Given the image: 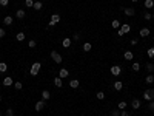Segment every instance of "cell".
Here are the masks:
<instances>
[{
  "label": "cell",
  "mask_w": 154,
  "mask_h": 116,
  "mask_svg": "<svg viewBox=\"0 0 154 116\" xmlns=\"http://www.w3.org/2000/svg\"><path fill=\"white\" fill-rule=\"evenodd\" d=\"M91 48H93V45H91V43H89V42H85L83 45H82V50H83L85 53H88V51H91Z\"/></svg>",
  "instance_id": "18"
},
{
  "label": "cell",
  "mask_w": 154,
  "mask_h": 116,
  "mask_svg": "<svg viewBox=\"0 0 154 116\" xmlns=\"http://www.w3.org/2000/svg\"><path fill=\"white\" fill-rule=\"evenodd\" d=\"M140 105H142V102H140L139 99H133V101H131V107H133L134 110H139Z\"/></svg>",
  "instance_id": "11"
},
{
  "label": "cell",
  "mask_w": 154,
  "mask_h": 116,
  "mask_svg": "<svg viewBox=\"0 0 154 116\" xmlns=\"http://www.w3.org/2000/svg\"><path fill=\"white\" fill-rule=\"evenodd\" d=\"M120 25H122V23H120L119 20H117V19H114V20L111 22V26H113L114 30H119V28H120Z\"/></svg>",
  "instance_id": "24"
},
{
  "label": "cell",
  "mask_w": 154,
  "mask_h": 116,
  "mask_svg": "<svg viewBox=\"0 0 154 116\" xmlns=\"http://www.w3.org/2000/svg\"><path fill=\"white\" fill-rule=\"evenodd\" d=\"M69 76V71L66 70V68H62L60 71H59V77L60 79H65V77H68Z\"/></svg>",
  "instance_id": "9"
},
{
  "label": "cell",
  "mask_w": 154,
  "mask_h": 116,
  "mask_svg": "<svg viewBox=\"0 0 154 116\" xmlns=\"http://www.w3.org/2000/svg\"><path fill=\"white\" fill-rule=\"evenodd\" d=\"M148 108H150L151 111H154V101H150V104H148Z\"/></svg>",
  "instance_id": "40"
},
{
  "label": "cell",
  "mask_w": 154,
  "mask_h": 116,
  "mask_svg": "<svg viewBox=\"0 0 154 116\" xmlns=\"http://www.w3.org/2000/svg\"><path fill=\"white\" fill-rule=\"evenodd\" d=\"M25 5L28 8H32L34 6V0H25Z\"/></svg>",
  "instance_id": "32"
},
{
  "label": "cell",
  "mask_w": 154,
  "mask_h": 116,
  "mask_svg": "<svg viewBox=\"0 0 154 116\" xmlns=\"http://www.w3.org/2000/svg\"><path fill=\"white\" fill-rule=\"evenodd\" d=\"M80 39V34H72V40H79Z\"/></svg>",
  "instance_id": "42"
},
{
  "label": "cell",
  "mask_w": 154,
  "mask_h": 116,
  "mask_svg": "<svg viewBox=\"0 0 154 116\" xmlns=\"http://www.w3.org/2000/svg\"><path fill=\"white\" fill-rule=\"evenodd\" d=\"M5 34H6V33H5V30H2V28H0V39H2V37H5Z\"/></svg>",
  "instance_id": "43"
},
{
  "label": "cell",
  "mask_w": 154,
  "mask_h": 116,
  "mask_svg": "<svg viewBox=\"0 0 154 116\" xmlns=\"http://www.w3.org/2000/svg\"><path fill=\"white\" fill-rule=\"evenodd\" d=\"M14 87H15V90H22L23 84H22V82H14Z\"/></svg>",
  "instance_id": "33"
},
{
  "label": "cell",
  "mask_w": 154,
  "mask_h": 116,
  "mask_svg": "<svg viewBox=\"0 0 154 116\" xmlns=\"http://www.w3.org/2000/svg\"><path fill=\"white\" fill-rule=\"evenodd\" d=\"M8 5H9V0H0V6H3V8H6Z\"/></svg>",
  "instance_id": "35"
},
{
  "label": "cell",
  "mask_w": 154,
  "mask_h": 116,
  "mask_svg": "<svg viewBox=\"0 0 154 116\" xmlns=\"http://www.w3.org/2000/svg\"><path fill=\"white\" fill-rule=\"evenodd\" d=\"M51 59L54 60V62H56V64H62V56L59 54V53L57 51H51Z\"/></svg>",
  "instance_id": "4"
},
{
  "label": "cell",
  "mask_w": 154,
  "mask_h": 116,
  "mask_svg": "<svg viewBox=\"0 0 154 116\" xmlns=\"http://www.w3.org/2000/svg\"><path fill=\"white\" fill-rule=\"evenodd\" d=\"M143 99L145 101H154V90H153V88H151V90H145L143 91Z\"/></svg>",
  "instance_id": "3"
},
{
  "label": "cell",
  "mask_w": 154,
  "mask_h": 116,
  "mask_svg": "<svg viewBox=\"0 0 154 116\" xmlns=\"http://www.w3.org/2000/svg\"><path fill=\"white\" fill-rule=\"evenodd\" d=\"M117 107H119V110H125V108H126V102H125V101H120Z\"/></svg>",
  "instance_id": "29"
},
{
  "label": "cell",
  "mask_w": 154,
  "mask_h": 116,
  "mask_svg": "<svg viewBox=\"0 0 154 116\" xmlns=\"http://www.w3.org/2000/svg\"><path fill=\"white\" fill-rule=\"evenodd\" d=\"M130 31H131V26H130L128 23H122V25H120V28L117 30V36H119V37H122L123 34H128Z\"/></svg>",
  "instance_id": "1"
},
{
  "label": "cell",
  "mask_w": 154,
  "mask_h": 116,
  "mask_svg": "<svg viewBox=\"0 0 154 116\" xmlns=\"http://www.w3.org/2000/svg\"><path fill=\"white\" fill-rule=\"evenodd\" d=\"M145 8H147V10H151V8L154 6V0H145Z\"/></svg>",
  "instance_id": "22"
},
{
  "label": "cell",
  "mask_w": 154,
  "mask_h": 116,
  "mask_svg": "<svg viewBox=\"0 0 154 116\" xmlns=\"http://www.w3.org/2000/svg\"><path fill=\"white\" fill-rule=\"evenodd\" d=\"M96 97H97L99 101H103V99H105V93H103V91H97V93H96Z\"/></svg>",
  "instance_id": "28"
},
{
  "label": "cell",
  "mask_w": 154,
  "mask_h": 116,
  "mask_svg": "<svg viewBox=\"0 0 154 116\" xmlns=\"http://www.w3.org/2000/svg\"><path fill=\"white\" fill-rule=\"evenodd\" d=\"M120 116H131V113L125 111V110H120Z\"/></svg>",
  "instance_id": "41"
},
{
  "label": "cell",
  "mask_w": 154,
  "mask_h": 116,
  "mask_svg": "<svg viewBox=\"0 0 154 116\" xmlns=\"http://www.w3.org/2000/svg\"><path fill=\"white\" fill-rule=\"evenodd\" d=\"M110 71H111V74H113V76H120V73H122V68H120L119 65H113Z\"/></svg>",
  "instance_id": "6"
},
{
  "label": "cell",
  "mask_w": 154,
  "mask_h": 116,
  "mask_svg": "<svg viewBox=\"0 0 154 116\" xmlns=\"http://www.w3.org/2000/svg\"><path fill=\"white\" fill-rule=\"evenodd\" d=\"M145 82H147V84H154V76H153V74H148L147 77H145Z\"/></svg>",
  "instance_id": "26"
},
{
  "label": "cell",
  "mask_w": 154,
  "mask_h": 116,
  "mask_svg": "<svg viewBox=\"0 0 154 116\" xmlns=\"http://www.w3.org/2000/svg\"><path fill=\"white\" fill-rule=\"evenodd\" d=\"M3 23H5L6 26H11V25H12V17H11V16H6L5 19H3Z\"/></svg>",
  "instance_id": "19"
},
{
  "label": "cell",
  "mask_w": 154,
  "mask_h": 116,
  "mask_svg": "<svg viewBox=\"0 0 154 116\" xmlns=\"http://www.w3.org/2000/svg\"><path fill=\"white\" fill-rule=\"evenodd\" d=\"M25 37H26V36H25V33H17V34H15V39H17V42H23V40H25Z\"/></svg>",
  "instance_id": "23"
},
{
  "label": "cell",
  "mask_w": 154,
  "mask_h": 116,
  "mask_svg": "<svg viewBox=\"0 0 154 116\" xmlns=\"http://www.w3.org/2000/svg\"><path fill=\"white\" fill-rule=\"evenodd\" d=\"M79 85H80V82L77 81V79H72V81H69V87H71V88H79Z\"/></svg>",
  "instance_id": "21"
},
{
  "label": "cell",
  "mask_w": 154,
  "mask_h": 116,
  "mask_svg": "<svg viewBox=\"0 0 154 116\" xmlns=\"http://www.w3.org/2000/svg\"><path fill=\"white\" fill-rule=\"evenodd\" d=\"M42 8H43L42 2H34V6H32V10H35V11H40Z\"/></svg>",
  "instance_id": "25"
},
{
  "label": "cell",
  "mask_w": 154,
  "mask_h": 116,
  "mask_svg": "<svg viewBox=\"0 0 154 116\" xmlns=\"http://www.w3.org/2000/svg\"><path fill=\"white\" fill-rule=\"evenodd\" d=\"M54 85H56L57 88H62V85H63V79H60L59 76L54 77Z\"/></svg>",
  "instance_id": "15"
},
{
  "label": "cell",
  "mask_w": 154,
  "mask_h": 116,
  "mask_svg": "<svg viewBox=\"0 0 154 116\" xmlns=\"http://www.w3.org/2000/svg\"><path fill=\"white\" fill-rule=\"evenodd\" d=\"M59 22H60V16H59V14H52V16H51V20H49V26L57 25Z\"/></svg>",
  "instance_id": "7"
},
{
  "label": "cell",
  "mask_w": 154,
  "mask_h": 116,
  "mask_svg": "<svg viewBox=\"0 0 154 116\" xmlns=\"http://www.w3.org/2000/svg\"><path fill=\"white\" fill-rule=\"evenodd\" d=\"M15 17H17V19H25V10H17L15 11Z\"/></svg>",
  "instance_id": "17"
},
{
  "label": "cell",
  "mask_w": 154,
  "mask_h": 116,
  "mask_svg": "<svg viewBox=\"0 0 154 116\" xmlns=\"http://www.w3.org/2000/svg\"><path fill=\"white\" fill-rule=\"evenodd\" d=\"M45 102H46V101H37V102H35V105H34V110L35 111H42L43 108H45V105H46V104H45Z\"/></svg>",
  "instance_id": "5"
},
{
  "label": "cell",
  "mask_w": 154,
  "mask_h": 116,
  "mask_svg": "<svg viewBox=\"0 0 154 116\" xmlns=\"http://www.w3.org/2000/svg\"><path fill=\"white\" fill-rule=\"evenodd\" d=\"M153 48H154V47H153Z\"/></svg>",
  "instance_id": "50"
},
{
  "label": "cell",
  "mask_w": 154,
  "mask_h": 116,
  "mask_svg": "<svg viewBox=\"0 0 154 116\" xmlns=\"http://www.w3.org/2000/svg\"><path fill=\"white\" fill-rule=\"evenodd\" d=\"M123 57H125V60H131L133 57H134V54H133V51H125V54H123Z\"/></svg>",
  "instance_id": "20"
},
{
  "label": "cell",
  "mask_w": 154,
  "mask_h": 116,
  "mask_svg": "<svg viewBox=\"0 0 154 116\" xmlns=\"http://www.w3.org/2000/svg\"><path fill=\"white\" fill-rule=\"evenodd\" d=\"M62 47H63V48H69V47H71V39H69V37H65V39L62 40Z\"/></svg>",
  "instance_id": "14"
},
{
  "label": "cell",
  "mask_w": 154,
  "mask_h": 116,
  "mask_svg": "<svg viewBox=\"0 0 154 116\" xmlns=\"http://www.w3.org/2000/svg\"><path fill=\"white\" fill-rule=\"evenodd\" d=\"M147 71H150V74L154 71V64H147Z\"/></svg>",
  "instance_id": "31"
},
{
  "label": "cell",
  "mask_w": 154,
  "mask_h": 116,
  "mask_svg": "<svg viewBox=\"0 0 154 116\" xmlns=\"http://www.w3.org/2000/svg\"><path fill=\"white\" fill-rule=\"evenodd\" d=\"M42 99H43V101H49V99H51V93H49L48 90H43V91H42Z\"/></svg>",
  "instance_id": "13"
},
{
  "label": "cell",
  "mask_w": 154,
  "mask_h": 116,
  "mask_svg": "<svg viewBox=\"0 0 154 116\" xmlns=\"http://www.w3.org/2000/svg\"><path fill=\"white\" fill-rule=\"evenodd\" d=\"M131 68H133V71H139V70H140V65L137 64V62H134V64H133V67H131Z\"/></svg>",
  "instance_id": "34"
},
{
  "label": "cell",
  "mask_w": 154,
  "mask_h": 116,
  "mask_svg": "<svg viewBox=\"0 0 154 116\" xmlns=\"http://www.w3.org/2000/svg\"><path fill=\"white\" fill-rule=\"evenodd\" d=\"M69 116H74V114H69Z\"/></svg>",
  "instance_id": "48"
},
{
  "label": "cell",
  "mask_w": 154,
  "mask_h": 116,
  "mask_svg": "<svg viewBox=\"0 0 154 116\" xmlns=\"http://www.w3.org/2000/svg\"><path fill=\"white\" fill-rule=\"evenodd\" d=\"M3 85H5V87H11V85H14V81H12V77L6 76V77L3 79Z\"/></svg>",
  "instance_id": "10"
},
{
  "label": "cell",
  "mask_w": 154,
  "mask_h": 116,
  "mask_svg": "<svg viewBox=\"0 0 154 116\" xmlns=\"http://www.w3.org/2000/svg\"><path fill=\"white\" fill-rule=\"evenodd\" d=\"M6 70H8V65L5 62H0V73H6Z\"/></svg>",
  "instance_id": "27"
},
{
  "label": "cell",
  "mask_w": 154,
  "mask_h": 116,
  "mask_svg": "<svg viewBox=\"0 0 154 116\" xmlns=\"http://www.w3.org/2000/svg\"><path fill=\"white\" fill-rule=\"evenodd\" d=\"M122 88H123V82H120V81H116L114 82V90L116 91H120Z\"/></svg>",
  "instance_id": "16"
},
{
  "label": "cell",
  "mask_w": 154,
  "mask_h": 116,
  "mask_svg": "<svg viewBox=\"0 0 154 116\" xmlns=\"http://www.w3.org/2000/svg\"><path fill=\"white\" fill-rule=\"evenodd\" d=\"M40 62H34L32 64V67H31V70H29V74L31 76H37L39 74V71H40Z\"/></svg>",
  "instance_id": "2"
},
{
  "label": "cell",
  "mask_w": 154,
  "mask_h": 116,
  "mask_svg": "<svg viewBox=\"0 0 154 116\" xmlns=\"http://www.w3.org/2000/svg\"><path fill=\"white\" fill-rule=\"evenodd\" d=\"M35 45H37V42H35V40H29L28 42V47L29 48H35Z\"/></svg>",
  "instance_id": "36"
},
{
  "label": "cell",
  "mask_w": 154,
  "mask_h": 116,
  "mask_svg": "<svg viewBox=\"0 0 154 116\" xmlns=\"http://www.w3.org/2000/svg\"><path fill=\"white\" fill-rule=\"evenodd\" d=\"M0 102H2V96H0Z\"/></svg>",
  "instance_id": "46"
},
{
  "label": "cell",
  "mask_w": 154,
  "mask_h": 116,
  "mask_svg": "<svg viewBox=\"0 0 154 116\" xmlns=\"http://www.w3.org/2000/svg\"><path fill=\"white\" fill-rule=\"evenodd\" d=\"M111 116H120V110H119V108L113 110V111H111Z\"/></svg>",
  "instance_id": "38"
},
{
  "label": "cell",
  "mask_w": 154,
  "mask_h": 116,
  "mask_svg": "<svg viewBox=\"0 0 154 116\" xmlns=\"http://www.w3.org/2000/svg\"><path fill=\"white\" fill-rule=\"evenodd\" d=\"M148 56H150V57H151V59H153V57H154V48H153V47H151V48H150V50H148Z\"/></svg>",
  "instance_id": "39"
},
{
  "label": "cell",
  "mask_w": 154,
  "mask_h": 116,
  "mask_svg": "<svg viewBox=\"0 0 154 116\" xmlns=\"http://www.w3.org/2000/svg\"><path fill=\"white\" fill-rule=\"evenodd\" d=\"M139 34H140V37H148V36L151 34V31H150V28H142L139 31Z\"/></svg>",
  "instance_id": "12"
},
{
  "label": "cell",
  "mask_w": 154,
  "mask_h": 116,
  "mask_svg": "<svg viewBox=\"0 0 154 116\" xmlns=\"http://www.w3.org/2000/svg\"><path fill=\"white\" fill-rule=\"evenodd\" d=\"M143 19H145V20H151V19H153V14L147 11V13H145V14H143Z\"/></svg>",
  "instance_id": "30"
},
{
  "label": "cell",
  "mask_w": 154,
  "mask_h": 116,
  "mask_svg": "<svg viewBox=\"0 0 154 116\" xmlns=\"http://www.w3.org/2000/svg\"><path fill=\"white\" fill-rule=\"evenodd\" d=\"M131 45H137V39H131Z\"/></svg>",
  "instance_id": "44"
},
{
  "label": "cell",
  "mask_w": 154,
  "mask_h": 116,
  "mask_svg": "<svg viewBox=\"0 0 154 116\" xmlns=\"http://www.w3.org/2000/svg\"><path fill=\"white\" fill-rule=\"evenodd\" d=\"M6 116H14V110L12 108H6Z\"/></svg>",
  "instance_id": "37"
},
{
  "label": "cell",
  "mask_w": 154,
  "mask_h": 116,
  "mask_svg": "<svg viewBox=\"0 0 154 116\" xmlns=\"http://www.w3.org/2000/svg\"><path fill=\"white\" fill-rule=\"evenodd\" d=\"M153 19H154V13H153Z\"/></svg>",
  "instance_id": "47"
},
{
  "label": "cell",
  "mask_w": 154,
  "mask_h": 116,
  "mask_svg": "<svg viewBox=\"0 0 154 116\" xmlns=\"http://www.w3.org/2000/svg\"><path fill=\"white\" fill-rule=\"evenodd\" d=\"M122 10H123V14L128 16V17L136 16V10H134V8H122Z\"/></svg>",
  "instance_id": "8"
},
{
  "label": "cell",
  "mask_w": 154,
  "mask_h": 116,
  "mask_svg": "<svg viewBox=\"0 0 154 116\" xmlns=\"http://www.w3.org/2000/svg\"><path fill=\"white\" fill-rule=\"evenodd\" d=\"M0 116H2V113H0Z\"/></svg>",
  "instance_id": "49"
},
{
  "label": "cell",
  "mask_w": 154,
  "mask_h": 116,
  "mask_svg": "<svg viewBox=\"0 0 154 116\" xmlns=\"http://www.w3.org/2000/svg\"><path fill=\"white\" fill-rule=\"evenodd\" d=\"M131 2H133V3H137V2H139V0H131Z\"/></svg>",
  "instance_id": "45"
}]
</instances>
